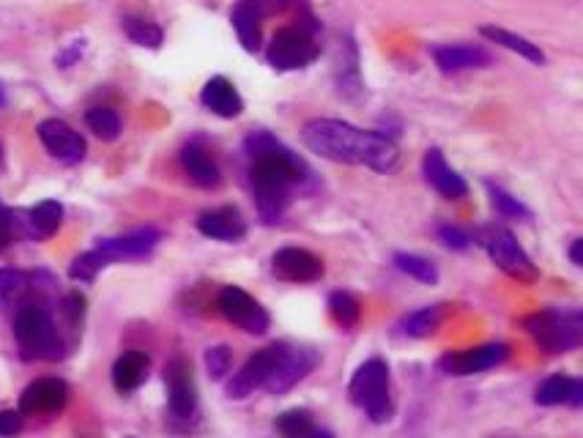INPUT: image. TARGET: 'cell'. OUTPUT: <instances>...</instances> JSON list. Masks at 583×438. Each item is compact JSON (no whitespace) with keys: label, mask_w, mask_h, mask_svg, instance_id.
<instances>
[{"label":"cell","mask_w":583,"mask_h":438,"mask_svg":"<svg viewBox=\"0 0 583 438\" xmlns=\"http://www.w3.org/2000/svg\"><path fill=\"white\" fill-rule=\"evenodd\" d=\"M198 230L214 241H239L247 236V222L239 209L222 206V209L203 211L198 217Z\"/></svg>","instance_id":"ac0fdd59"},{"label":"cell","mask_w":583,"mask_h":438,"mask_svg":"<svg viewBox=\"0 0 583 438\" xmlns=\"http://www.w3.org/2000/svg\"><path fill=\"white\" fill-rule=\"evenodd\" d=\"M148 376V356L140 351H126L124 356H118L113 365V384L121 395L135 392L137 386L143 384Z\"/></svg>","instance_id":"cb8c5ba5"},{"label":"cell","mask_w":583,"mask_h":438,"mask_svg":"<svg viewBox=\"0 0 583 438\" xmlns=\"http://www.w3.org/2000/svg\"><path fill=\"white\" fill-rule=\"evenodd\" d=\"M313 31V25H296V28H282L274 33L269 50H266V61L271 69L296 72V69L310 66L321 53L313 39Z\"/></svg>","instance_id":"52a82bcc"},{"label":"cell","mask_w":583,"mask_h":438,"mask_svg":"<svg viewBox=\"0 0 583 438\" xmlns=\"http://www.w3.org/2000/svg\"><path fill=\"white\" fill-rule=\"evenodd\" d=\"M441 324V307H422L403 321L408 337H430Z\"/></svg>","instance_id":"1f68e13d"},{"label":"cell","mask_w":583,"mask_h":438,"mask_svg":"<svg viewBox=\"0 0 583 438\" xmlns=\"http://www.w3.org/2000/svg\"><path fill=\"white\" fill-rule=\"evenodd\" d=\"M329 313L340 326H356L359 324V315H362V307L356 302V296H351L348 291H334L329 296Z\"/></svg>","instance_id":"4dcf8cb0"},{"label":"cell","mask_w":583,"mask_h":438,"mask_svg":"<svg viewBox=\"0 0 583 438\" xmlns=\"http://www.w3.org/2000/svg\"><path fill=\"white\" fill-rule=\"evenodd\" d=\"M433 58H436V66L444 74L482 69V66L490 63V55L482 47H469V44H444V47H436Z\"/></svg>","instance_id":"44dd1931"},{"label":"cell","mask_w":583,"mask_h":438,"mask_svg":"<svg viewBox=\"0 0 583 438\" xmlns=\"http://www.w3.org/2000/svg\"><path fill=\"white\" fill-rule=\"evenodd\" d=\"M230 367H233V354H230L228 345H214L206 351V370L214 381L228 376Z\"/></svg>","instance_id":"d590c367"},{"label":"cell","mask_w":583,"mask_h":438,"mask_svg":"<svg viewBox=\"0 0 583 438\" xmlns=\"http://www.w3.org/2000/svg\"><path fill=\"white\" fill-rule=\"evenodd\" d=\"M22 430L20 411H0V438H14Z\"/></svg>","instance_id":"f35d334b"},{"label":"cell","mask_w":583,"mask_h":438,"mask_svg":"<svg viewBox=\"0 0 583 438\" xmlns=\"http://www.w3.org/2000/svg\"><path fill=\"white\" fill-rule=\"evenodd\" d=\"M395 263L400 272H406L408 277L425 282V285H436L438 282V269L436 263L427 261L422 255H411V252H397Z\"/></svg>","instance_id":"f1b7e54d"},{"label":"cell","mask_w":583,"mask_h":438,"mask_svg":"<svg viewBox=\"0 0 583 438\" xmlns=\"http://www.w3.org/2000/svg\"><path fill=\"white\" fill-rule=\"evenodd\" d=\"M438 236H441V241H444L447 247H452V250H466V247H471L469 233L455 228V225H441V228H438Z\"/></svg>","instance_id":"8d00e7d4"},{"label":"cell","mask_w":583,"mask_h":438,"mask_svg":"<svg viewBox=\"0 0 583 438\" xmlns=\"http://www.w3.org/2000/svg\"><path fill=\"white\" fill-rule=\"evenodd\" d=\"M63 222V206L58 200H42L28 214V228L36 239H53Z\"/></svg>","instance_id":"484cf974"},{"label":"cell","mask_w":583,"mask_h":438,"mask_svg":"<svg viewBox=\"0 0 583 438\" xmlns=\"http://www.w3.org/2000/svg\"><path fill=\"white\" fill-rule=\"evenodd\" d=\"M200 102L219 118H239L241 110H244V99H241L236 85L230 83L228 77H211L200 91Z\"/></svg>","instance_id":"ffe728a7"},{"label":"cell","mask_w":583,"mask_h":438,"mask_svg":"<svg viewBox=\"0 0 583 438\" xmlns=\"http://www.w3.org/2000/svg\"><path fill=\"white\" fill-rule=\"evenodd\" d=\"M510 356V345L504 343H488L477 345V348H466V351H449L438 359V367L447 376H477L485 373L490 367L501 365Z\"/></svg>","instance_id":"30bf717a"},{"label":"cell","mask_w":583,"mask_h":438,"mask_svg":"<svg viewBox=\"0 0 583 438\" xmlns=\"http://www.w3.org/2000/svg\"><path fill=\"white\" fill-rule=\"evenodd\" d=\"M266 17L263 0H239L233 11H230V22L236 28L239 42L244 44L247 53H258L261 50V22Z\"/></svg>","instance_id":"d6986e66"},{"label":"cell","mask_w":583,"mask_h":438,"mask_svg":"<svg viewBox=\"0 0 583 438\" xmlns=\"http://www.w3.org/2000/svg\"><path fill=\"white\" fill-rule=\"evenodd\" d=\"M534 400L540 406H562V403H570V406H581L583 403V381L581 378L570 376H551L545 378L540 386H537V395Z\"/></svg>","instance_id":"603a6c76"},{"label":"cell","mask_w":583,"mask_h":438,"mask_svg":"<svg viewBox=\"0 0 583 438\" xmlns=\"http://www.w3.org/2000/svg\"><path fill=\"white\" fill-rule=\"evenodd\" d=\"M124 31L132 42L140 44V47H148V50H157L162 39H165L157 22L143 20V17H126Z\"/></svg>","instance_id":"f546056e"},{"label":"cell","mask_w":583,"mask_h":438,"mask_svg":"<svg viewBox=\"0 0 583 438\" xmlns=\"http://www.w3.org/2000/svg\"><path fill=\"white\" fill-rule=\"evenodd\" d=\"M277 354H280V343L266 345L261 351H255V354L244 362V367H241L239 373L230 378L228 395L241 400V397L252 395L255 389H263V384L269 381L271 370H274Z\"/></svg>","instance_id":"9a60e30c"},{"label":"cell","mask_w":583,"mask_h":438,"mask_svg":"<svg viewBox=\"0 0 583 438\" xmlns=\"http://www.w3.org/2000/svg\"><path fill=\"white\" fill-rule=\"evenodd\" d=\"M570 261L573 266H583V239H575L570 247Z\"/></svg>","instance_id":"ab89813d"},{"label":"cell","mask_w":583,"mask_h":438,"mask_svg":"<svg viewBox=\"0 0 583 438\" xmlns=\"http://www.w3.org/2000/svg\"><path fill=\"white\" fill-rule=\"evenodd\" d=\"M307 438H332V433H323V430H313Z\"/></svg>","instance_id":"60d3db41"},{"label":"cell","mask_w":583,"mask_h":438,"mask_svg":"<svg viewBox=\"0 0 583 438\" xmlns=\"http://www.w3.org/2000/svg\"><path fill=\"white\" fill-rule=\"evenodd\" d=\"M85 124L99 140H118L121 135V118L110 107H91L85 113Z\"/></svg>","instance_id":"4316f807"},{"label":"cell","mask_w":583,"mask_h":438,"mask_svg":"<svg viewBox=\"0 0 583 438\" xmlns=\"http://www.w3.org/2000/svg\"><path fill=\"white\" fill-rule=\"evenodd\" d=\"M181 167H184V173H187V176L203 189L217 187L219 178H222L214 157H211L206 148L198 146V143H189V146H184V151H181Z\"/></svg>","instance_id":"7402d4cb"},{"label":"cell","mask_w":583,"mask_h":438,"mask_svg":"<svg viewBox=\"0 0 583 438\" xmlns=\"http://www.w3.org/2000/svg\"><path fill=\"white\" fill-rule=\"evenodd\" d=\"M107 263L110 261H107L102 252L91 250V252H85V255H80V258H74V263L69 266V274H72V280L91 282L96 274L105 269Z\"/></svg>","instance_id":"d6a6232c"},{"label":"cell","mask_w":583,"mask_h":438,"mask_svg":"<svg viewBox=\"0 0 583 438\" xmlns=\"http://www.w3.org/2000/svg\"><path fill=\"white\" fill-rule=\"evenodd\" d=\"M490 203H493V209L499 211L501 217L529 219V209L523 206L521 200L512 198L510 192H504L501 187H490Z\"/></svg>","instance_id":"836d02e7"},{"label":"cell","mask_w":583,"mask_h":438,"mask_svg":"<svg viewBox=\"0 0 583 438\" xmlns=\"http://www.w3.org/2000/svg\"><path fill=\"white\" fill-rule=\"evenodd\" d=\"M165 384H167V403L173 417L189 419L198 411V386L192 376V365L184 356H173L165 367Z\"/></svg>","instance_id":"8fae6325"},{"label":"cell","mask_w":583,"mask_h":438,"mask_svg":"<svg viewBox=\"0 0 583 438\" xmlns=\"http://www.w3.org/2000/svg\"><path fill=\"white\" fill-rule=\"evenodd\" d=\"M0 162H3V148H0Z\"/></svg>","instance_id":"ee69618b"},{"label":"cell","mask_w":583,"mask_h":438,"mask_svg":"<svg viewBox=\"0 0 583 438\" xmlns=\"http://www.w3.org/2000/svg\"><path fill=\"white\" fill-rule=\"evenodd\" d=\"M69 403V384L61 378H39L31 386H25L20 395L22 417H39V414H55Z\"/></svg>","instance_id":"4fadbf2b"},{"label":"cell","mask_w":583,"mask_h":438,"mask_svg":"<svg viewBox=\"0 0 583 438\" xmlns=\"http://www.w3.org/2000/svg\"><path fill=\"white\" fill-rule=\"evenodd\" d=\"M477 241L482 244V250L488 252L490 261L499 266L501 272L518 282H534L537 280V269L531 258L523 252V247L515 241L510 230L501 225H485L477 230Z\"/></svg>","instance_id":"8992f818"},{"label":"cell","mask_w":583,"mask_h":438,"mask_svg":"<svg viewBox=\"0 0 583 438\" xmlns=\"http://www.w3.org/2000/svg\"><path fill=\"white\" fill-rule=\"evenodd\" d=\"M0 222H9V219H6V211H3V206H0Z\"/></svg>","instance_id":"b9f144b4"},{"label":"cell","mask_w":583,"mask_h":438,"mask_svg":"<svg viewBox=\"0 0 583 438\" xmlns=\"http://www.w3.org/2000/svg\"><path fill=\"white\" fill-rule=\"evenodd\" d=\"M351 400L367 411L373 422H389L392 419V397H389V367L384 359H367L365 365L351 378Z\"/></svg>","instance_id":"5b68a950"},{"label":"cell","mask_w":583,"mask_h":438,"mask_svg":"<svg viewBox=\"0 0 583 438\" xmlns=\"http://www.w3.org/2000/svg\"><path fill=\"white\" fill-rule=\"evenodd\" d=\"M271 272L285 282H315L323 277V261L302 247H282L271 258Z\"/></svg>","instance_id":"5bb4252c"},{"label":"cell","mask_w":583,"mask_h":438,"mask_svg":"<svg viewBox=\"0 0 583 438\" xmlns=\"http://www.w3.org/2000/svg\"><path fill=\"white\" fill-rule=\"evenodd\" d=\"M28 288V277L14 269H0V304H11L20 299Z\"/></svg>","instance_id":"e575fe53"},{"label":"cell","mask_w":583,"mask_h":438,"mask_svg":"<svg viewBox=\"0 0 583 438\" xmlns=\"http://www.w3.org/2000/svg\"><path fill=\"white\" fill-rule=\"evenodd\" d=\"M157 228H140L126 233V236H115V239H102L96 244V250L105 255L107 261H121V258H143L159 244Z\"/></svg>","instance_id":"e0dca14e"},{"label":"cell","mask_w":583,"mask_h":438,"mask_svg":"<svg viewBox=\"0 0 583 438\" xmlns=\"http://www.w3.org/2000/svg\"><path fill=\"white\" fill-rule=\"evenodd\" d=\"M36 135L44 143V148L50 151V157L63 162V165H77L85 159V146L83 135L72 129V126L61 121V118H47L42 124L36 126Z\"/></svg>","instance_id":"7c38bea8"},{"label":"cell","mask_w":583,"mask_h":438,"mask_svg":"<svg viewBox=\"0 0 583 438\" xmlns=\"http://www.w3.org/2000/svg\"><path fill=\"white\" fill-rule=\"evenodd\" d=\"M14 337L25 359L55 362L63 356V340L44 304H25L14 318Z\"/></svg>","instance_id":"3957f363"},{"label":"cell","mask_w":583,"mask_h":438,"mask_svg":"<svg viewBox=\"0 0 583 438\" xmlns=\"http://www.w3.org/2000/svg\"><path fill=\"white\" fill-rule=\"evenodd\" d=\"M523 326L545 354H567L583 340V315L578 310H542L529 315Z\"/></svg>","instance_id":"277c9868"},{"label":"cell","mask_w":583,"mask_h":438,"mask_svg":"<svg viewBox=\"0 0 583 438\" xmlns=\"http://www.w3.org/2000/svg\"><path fill=\"white\" fill-rule=\"evenodd\" d=\"M274 428L280 433L282 438H307L315 430V422L310 417V411H304V408H291V411H285L277 417L274 422Z\"/></svg>","instance_id":"83f0119b"},{"label":"cell","mask_w":583,"mask_h":438,"mask_svg":"<svg viewBox=\"0 0 583 438\" xmlns=\"http://www.w3.org/2000/svg\"><path fill=\"white\" fill-rule=\"evenodd\" d=\"M315 365H318V356L310 348H293L288 343H280V354H277L274 370H271L263 389H269L271 395H282L299 384L302 378H307V373H313Z\"/></svg>","instance_id":"9c48e42d"},{"label":"cell","mask_w":583,"mask_h":438,"mask_svg":"<svg viewBox=\"0 0 583 438\" xmlns=\"http://www.w3.org/2000/svg\"><path fill=\"white\" fill-rule=\"evenodd\" d=\"M63 315H66V321L72 326H80V321H83L85 315V299L80 296V293H69L66 299H63L61 304Z\"/></svg>","instance_id":"74e56055"},{"label":"cell","mask_w":583,"mask_h":438,"mask_svg":"<svg viewBox=\"0 0 583 438\" xmlns=\"http://www.w3.org/2000/svg\"><path fill=\"white\" fill-rule=\"evenodd\" d=\"M250 157V184L263 222H277L288 209L291 187L307 176V165L269 132H252L244 140Z\"/></svg>","instance_id":"6da1fadb"},{"label":"cell","mask_w":583,"mask_h":438,"mask_svg":"<svg viewBox=\"0 0 583 438\" xmlns=\"http://www.w3.org/2000/svg\"><path fill=\"white\" fill-rule=\"evenodd\" d=\"M217 307H219V313L225 315L233 326H239L241 332H247V334L269 332L271 318H269V313H266V307H263L255 296H250L247 291L236 288V285H228V288H222V291H219Z\"/></svg>","instance_id":"ba28073f"},{"label":"cell","mask_w":583,"mask_h":438,"mask_svg":"<svg viewBox=\"0 0 583 438\" xmlns=\"http://www.w3.org/2000/svg\"><path fill=\"white\" fill-rule=\"evenodd\" d=\"M302 140L313 154L340 165H362L375 173H389L397 165V146L389 137L345 124L337 118L307 121Z\"/></svg>","instance_id":"7a4b0ae2"},{"label":"cell","mask_w":583,"mask_h":438,"mask_svg":"<svg viewBox=\"0 0 583 438\" xmlns=\"http://www.w3.org/2000/svg\"><path fill=\"white\" fill-rule=\"evenodd\" d=\"M479 33H482V36H485L488 42L499 44V47H504V50H510V53H518L521 58H526V61L537 63V66H542V63H545V53H542L537 44H531L529 39H523V36L507 31V28H496V25H482V28H479Z\"/></svg>","instance_id":"d4e9b609"},{"label":"cell","mask_w":583,"mask_h":438,"mask_svg":"<svg viewBox=\"0 0 583 438\" xmlns=\"http://www.w3.org/2000/svg\"><path fill=\"white\" fill-rule=\"evenodd\" d=\"M3 102H6V96H3V91H0V105H3Z\"/></svg>","instance_id":"7bdbcfd3"},{"label":"cell","mask_w":583,"mask_h":438,"mask_svg":"<svg viewBox=\"0 0 583 438\" xmlns=\"http://www.w3.org/2000/svg\"><path fill=\"white\" fill-rule=\"evenodd\" d=\"M422 173H425V181L430 187L436 189L441 198L447 200H460L469 195V184L463 181L458 170H452L447 165L444 154L438 148H430L422 159Z\"/></svg>","instance_id":"2e32d148"}]
</instances>
